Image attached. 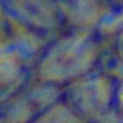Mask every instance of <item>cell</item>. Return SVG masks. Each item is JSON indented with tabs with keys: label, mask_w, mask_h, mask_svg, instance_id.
<instances>
[{
	"label": "cell",
	"mask_w": 123,
	"mask_h": 123,
	"mask_svg": "<svg viewBox=\"0 0 123 123\" xmlns=\"http://www.w3.org/2000/svg\"><path fill=\"white\" fill-rule=\"evenodd\" d=\"M68 104L93 123L94 119L106 117L119 109V88L114 80L104 74H84L74 80L68 90Z\"/></svg>",
	"instance_id": "cell-1"
},
{
	"label": "cell",
	"mask_w": 123,
	"mask_h": 123,
	"mask_svg": "<svg viewBox=\"0 0 123 123\" xmlns=\"http://www.w3.org/2000/svg\"><path fill=\"white\" fill-rule=\"evenodd\" d=\"M9 12L36 31H49L56 23L54 0H3Z\"/></svg>",
	"instance_id": "cell-2"
},
{
	"label": "cell",
	"mask_w": 123,
	"mask_h": 123,
	"mask_svg": "<svg viewBox=\"0 0 123 123\" xmlns=\"http://www.w3.org/2000/svg\"><path fill=\"white\" fill-rule=\"evenodd\" d=\"M31 123H90L78 114L68 103H52L39 111Z\"/></svg>",
	"instance_id": "cell-3"
},
{
	"label": "cell",
	"mask_w": 123,
	"mask_h": 123,
	"mask_svg": "<svg viewBox=\"0 0 123 123\" xmlns=\"http://www.w3.org/2000/svg\"><path fill=\"white\" fill-rule=\"evenodd\" d=\"M106 3H109V5H113V3H116V5H120V0H104Z\"/></svg>",
	"instance_id": "cell-4"
}]
</instances>
